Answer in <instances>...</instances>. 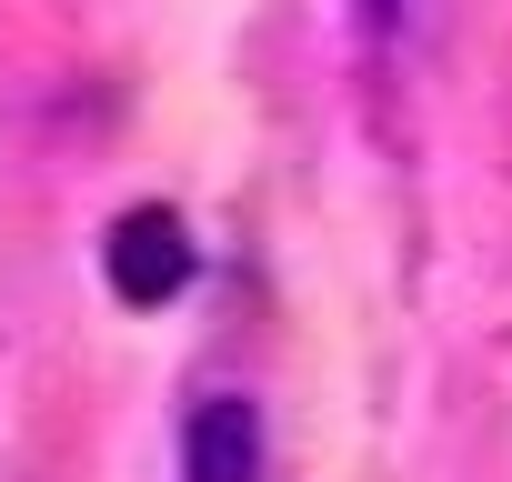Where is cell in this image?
Instances as JSON below:
<instances>
[{"instance_id":"3","label":"cell","mask_w":512,"mask_h":482,"mask_svg":"<svg viewBox=\"0 0 512 482\" xmlns=\"http://www.w3.org/2000/svg\"><path fill=\"white\" fill-rule=\"evenodd\" d=\"M412 11H422V0H362V21H372V41H402V31H412Z\"/></svg>"},{"instance_id":"2","label":"cell","mask_w":512,"mask_h":482,"mask_svg":"<svg viewBox=\"0 0 512 482\" xmlns=\"http://www.w3.org/2000/svg\"><path fill=\"white\" fill-rule=\"evenodd\" d=\"M181 482H262V412H251L241 392L191 402V422H181Z\"/></svg>"},{"instance_id":"1","label":"cell","mask_w":512,"mask_h":482,"mask_svg":"<svg viewBox=\"0 0 512 482\" xmlns=\"http://www.w3.org/2000/svg\"><path fill=\"white\" fill-rule=\"evenodd\" d=\"M181 282H191L181 221H171V211H121V231H111V292H121L131 312H151V302H171Z\"/></svg>"}]
</instances>
